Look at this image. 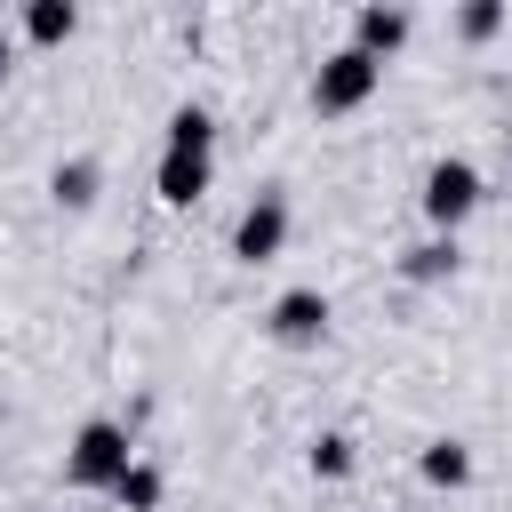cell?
Returning <instances> with one entry per match:
<instances>
[{
  "label": "cell",
  "instance_id": "277c9868",
  "mask_svg": "<svg viewBox=\"0 0 512 512\" xmlns=\"http://www.w3.org/2000/svg\"><path fill=\"white\" fill-rule=\"evenodd\" d=\"M288 224H296V216H288V192H280V184H256V200L232 216V264H248V272L272 264V256L288 248Z\"/></svg>",
  "mask_w": 512,
  "mask_h": 512
},
{
  "label": "cell",
  "instance_id": "5bb4252c",
  "mask_svg": "<svg viewBox=\"0 0 512 512\" xmlns=\"http://www.w3.org/2000/svg\"><path fill=\"white\" fill-rule=\"evenodd\" d=\"M504 24H512L504 0H464V8H456V40H464V48H488Z\"/></svg>",
  "mask_w": 512,
  "mask_h": 512
},
{
  "label": "cell",
  "instance_id": "9c48e42d",
  "mask_svg": "<svg viewBox=\"0 0 512 512\" xmlns=\"http://www.w3.org/2000/svg\"><path fill=\"white\" fill-rule=\"evenodd\" d=\"M80 32V8L72 0H24L16 8V40H32V48H64Z\"/></svg>",
  "mask_w": 512,
  "mask_h": 512
},
{
  "label": "cell",
  "instance_id": "8fae6325",
  "mask_svg": "<svg viewBox=\"0 0 512 512\" xmlns=\"http://www.w3.org/2000/svg\"><path fill=\"white\" fill-rule=\"evenodd\" d=\"M456 272H464V248H456V240H440V232H432V240H416V248L400 256V280H408V288H440V280H456Z\"/></svg>",
  "mask_w": 512,
  "mask_h": 512
},
{
  "label": "cell",
  "instance_id": "7c38bea8",
  "mask_svg": "<svg viewBox=\"0 0 512 512\" xmlns=\"http://www.w3.org/2000/svg\"><path fill=\"white\" fill-rule=\"evenodd\" d=\"M304 472L312 480H352L360 472V440L352 432H312L304 440Z\"/></svg>",
  "mask_w": 512,
  "mask_h": 512
},
{
  "label": "cell",
  "instance_id": "6da1fadb",
  "mask_svg": "<svg viewBox=\"0 0 512 512\" xmlns=\"http://www.w3.org/2000/svg\"><path fill=\"white\" fill-rule=\"evenodd\" d=\"M136 464V432L120 424V416H88L80 432H72V448H64V488H96V496H112V480Z\"/></svg>",
  "mask_w": 512,
  "mask_h": 512
},
{
  "label": "cell",
  "instance_id": "5b68a950",
  "mask_svg": "<svg viewBox=\"0 0 512 512\" xmlns=\"http://www.w3.org/2000/svg\"><path fill=\"white\" fill-rule=\"evenodd\" d=\"M328 320H336V304L320 288H280L272 312H264V336L288 344V352H312V344H328Z\"/></svg>",
  "mask_w": 512,
  "mask_h": 512
},
{
  "label": "cell",
  "instance_id": "ba28073f",
  "mask_svg": "<svg viewBox=\"0 0 512 512\" xmlns=\"http://www.w3.org/2000/svg\"><path fill=\"white\" fill-rule=\"evenodd\" d=\"M96 192H104V160L72 152V160H56V168H48V200H56L64 216H88V208H96Z\"/></svg>",
  "mask_w": 512,
  "mask_h": 512
},
{
  "label": "cell",
  "instance_id": "7a4b0ae2",
  "mask_svg": "<svg viewBox=\"0 0 512 512\" xmlns=\"http://www.w3.org/2000/svg\"><path fill=\"white\" fill-rule=\"evenodd\" d=\"M480 200H488V184H480V168H472L464 152H440V160L424 168V192H416V208H424V224H432L440 240H456V232L480 216Z\"/></svg>",
  "mask_w": 512,
  "mask_h": 512
},
{
  "label": "cell",
  "instance_id": "30bf717a",
  "mask_svg": "<svg viewBox=\"0 0 512 512\" xmlns=\"http://www.w3.org/2000/svg\"><path fill=\"white\" fill-rule=\"evenodd\" d=\"M416 472H424V488H440V496H456V488H472V448H464L456 432H440V440H424V456H416Z\"/></svg>",
  "mask_w": 512,
  "mask_h": 512
},
{
  "label": "cell",
  "instance_id": "4fadbf2b",
  "mask_svg": "<svg viewBox=\"0 0 512 512\" xmlns=\"http://www.w3.org/2000/svg\"><path fill=\"white\" fill-rule=\"evenodd\" d=\"M160 496H168V480H160V464H144V456L112 480V504H120V512H160Z\"/></svg>",
  "mask_w": 512,
  "mask_h": 512
},
{
  "label": "cell",
  "instance_id": "8992f818",
  "mask_svg": "<svg viewBox=\"0 0 512 512\" xmlns=\"http://www.w3.org/2000/svg\"><path fill=\"white\" fill-rule=\"evenodd\" d=\"M216 184V152L208 144H160V168H152V192L168 208H200Z\"/></svg>",
  "mask_w": 512,
  "mask_h": 512
},
{
  "label": "cell",
  "instance_id": "9a60e30c",
  "mask_svg": "<svg viewBox=\"0 0 512 512\" xmlns=\"http://www.w3.org/2000/svg\"><path fill=\"white\" fill-rule=\"evenodd\" d=\"M8 72H16V32L0 24V80H8Z\"/></svg>",
  "mask_w": 512,
  "mask_h": 512
},
{
  "label": "cell",
  "instance_id": "3957f363",
  "mask_svg": "<svg viewBox=\"0 0 512 512\" xmlns=\"http://www.w3.org/2000/svg\"><path fill=\"white\" fill-rule=\"evenodd\" d=\"M376 88H384V64H368V56L344 40V48H328L320 72H312V112H320V120H344V112H360Z\"/></svg>",
  "mask_w": 512,
  "mask_h": 512
},
{
  "label": "cell",
  "instance_id": "52a82bcc",
  "mask_svg": "<svg viewBox=\"0 0 512 512\" xmlns=\"http://www.w3.org/2000/svg\"><path fill=\"white\" fill-rule=\"evenodd\" d=\"M408 32H416V16H408V8H384V0L352 8V48H360L368 64H392V56L408 48Z\"/></svg>",
  "mask_w": 512,
  "mask_h": 512
}]
</instances>
